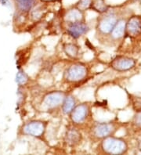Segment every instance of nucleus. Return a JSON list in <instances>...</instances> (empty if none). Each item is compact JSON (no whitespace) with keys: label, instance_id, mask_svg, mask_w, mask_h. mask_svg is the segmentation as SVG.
<instances>
[{"label":"nucleus","instance_id":"f257e3e1","mask_svg":"<svg viewBox=\"0 0 141 155\" xmlns=\"http://www.w3.org/2000/svg\"><path fill=\"white\" fill-rule=\"evenodd\" d=\"M100 147L103 152L113 155L122 154L128 150V145L124 140L113 136H108L103 139Z\"/></svg>","mask_w":141,"mask_h":155},{"label":"nucleus","instance_id":"f03ea898","mask_svg":"<svg viewBox=\"0 0 141 155\" xmlns=\"http://www.w3.org/2000/svg\"><path fill=\"white\" fill-rule=\"evenodd\" d=\"M101 17L97 23V31L102 35H108L111 32L118 20L117 15L114 13H107Z\"/></svg>","mask_w":141,"mask_h":155},{"label":"nucleus","instance_id":"7ed1b4c3","mask_svg":"<svg viewBox=\"0 0 141 155\" xmlns=\"http://www.w3.org/2000/svg\"><path fill=\"white\" fill-rule=\"evenodd\" d=\"M88 70L85 65L75 64L72 65L66 71V79L70 82H79L86 78Z\"/></svg>","mask_w":141,"mask_h":155},{"label":"nucleus","instance_id":"20e7f679","mask_svg":"<svg viewBox=\"0 0 141 155\" xmlns=\"http://www.w3.org/2000/svg\"><path fill=\"white\" fill-rule=\"evenodd\" d=\"M91 131L93 137L103 140L114 134L116 131V126L112 123H96Z\"/></svg>","mask_w":141,"mask_h":155},{"label":"nucleus","instance_id":"39448f33","mask_svg":"<svg viewBox=\"0 0 141 155\" xmlns=\"http://www.w3.org/2000/svg\"><path fill=\"white\" fill-rule=\"evenodd\" d=\"M46 123L42 121H32L23 126V133L28 136L40 137L45 133Z\"/></svg>","mask_w":141,"mask_h":155},{"label":"nucleus","instance_id":"423d86ee","mask_svg":"<svg viewBox=\"0 0 141 155\" xmlns=\"http://www.w3.org/2000/svg\"><path fill=\"white\" fill-rule=\"evenodd\" d=\"M136 61L127 57H117L111 63V67L117 71H126L135 67Z\"/></svg>","mask_w":141,"mask_h":155},{"label":"nucleus","instance_id":"0eeeda50","mask_svg":"<svg viewBox=\"0 0 141 155\" xmlns=\"http://www.w3.org/2000/svg\"><path fill=\"white\" fill-rule=\"evenodd\" d=\"M125 35L129 38H136L141 35V17L133 16L126 22Z\"/></svg>","mask_w":141,"mask_h":155},{"label":"nucleus","instance_id":"6e6552de","mask_svg":"<svg viewBox=\"0 0 141 155\" xmlns=\"http://www.w3.org/2000/svg\"><path fill=\"white\" fill-rule=\"evenodd\" d=\"M89 113V107L87 104H82L75 106L71 112V118L76 124H80L86 121Z\"/></svg>","mask_w":141,"mask_h":155},{"label":"nucleus","instance_id":"1a4fd4ad","mask_svg":"<svg viewBox=\"0 0 141 155\" xmlns=\"http://www.w3.org/2000/svg\"><path fill=\"white\" fill-rule=\"evenodd\" d=\"M66 96L63 92H52L44 97L43 103L47 107L56 108L63 104Z\"/></svg>","mask_w":141,"mask_h":155},{"label":"nucleus","instance_id":"9d476101","mask_svg":"<svg viewBox=\"0 0 141 155\" xmlns=\"http://www.w3.org/2000/svg\"><path fill=\"white\" fill-rule=\"evenodd\" d=\"M89 31V28L83 21L70 24L68 33L74 38H79L80 36L86 34Z\"/></svg>","mask_w":141,"mask_h":155},{"label":"nucleus","instance_id":"9b49d317","mask_svg":"<svg viewBox=\"0 0 141 155\" xmlns=\"http://www.w3.org/2000/svg\"><path fill=\"white\" fill-rule=\"evenodd\" d=\"M82 140V134L78 129H69L65 136H64V141L69 147H75L77 146Z\"/></svg>","mask_w":141,"mask_h":155},{"label":"nucleus","instance_id":"f8f14e48","mask_svg":"<svg viewBox=\"0 0 141 155\" xmlns=\"http://www.w3.org/2000/svg\"><path fill=\"white\" fill-rule=\"evenodd\" d=\"M126 21L123 19L119 20L117 21L116 25L114 27L111 32L110 33L111 38L115 40L122 38L125 35V32H126Z\"/></svg>","mask_w":141,"mask_h":155},{"label":"nucleus","instance_id":"ddd939ff","mask_svg":"<svg viewBox=\"0 0 141 155\" xmlns=\"http://www.w3.org/2000/svg\"><path fill=\"white\" fill-rule=\"evenodd\" d=\"M66 20L68 22H69L70 24H72V23L79 22V21H82L83 20V14L82 11L79 10L77 8H74L70 10L67 13L65 17Z\"/></svg>","mask_w":141,"mask_h":155},{"label":"nucleus","instance_id":"4468645a","mask_svg":"<svg viewBox=\"0 0 141 155\" xmlns=\"http://www.w3.org/2000/svg\"><path fill=\"white\" fill-rule=\"evenodd\" d=\"M19 10L22 12H29L35 6L36 0H14Z\"/></svg>","mask_w":141,"mask_h":155},{"label":"nucleus","instance_id":"2eb2a0df","mask_svg":"<svg viewBox=\"0 0 141 155\" xmlns=\"http://www.w3.org/2000/svg\"><path fill=\"white\" fill-rule=\"evenodd\" d=\"M75 100L72 96H68L63 102V112L66 114H69L75 107Z\"/></svg>","mask_w":141,"mask_h":155},{"label":"nucleus","instance_id":"dca6fc26","mask_svg":"<svg viewBox=\"0 0 141 155\" xmlns=\"http://www.w3.org/2000/svg\"><path fill=\"white\" fill-rule=\"evenodd\" d=\"M90 9L100 13H104L105 12L108 11V6L104 2L103 0H95V1H92Z\"/></svg>","mask_w":141,"mask_h":155},{"label":"nucleus","instance_id":"f3484780","mask_svg":"<svg viewBox=\"0 0 141 155\" xmlns=\"http://www.w3.org/2000/svg\"><path fill=\"white\" fill-rule=\"evenodd\" d=\"M64 51L71 58H75L79 54V47L75 44L68 43L64 45Z\"/></svg>","mask_w":141,"mask_h":155},{"label":"nucleus","instance_id":"a211bd4d","mask_svg":"<svg viewBox=\"0 0 141 155\" xmlns=\"http://www.w3.org/2000/svg\"><path fill=\"white\" fill-rule=\"evenodd\" d=\"M92 1L93 0H79V2L76 4V8L82 12L88 9H90Z\"/></svg>","mask_w":141,"mask_h":155},{"label":"nucleus","instance_id":"6ab92c4d","mask_svg":"<svg viewBox=\"0 0 141 155\" xmlns=\"http://www.w3.org/2000/svg\"><path fill=\"white\" fill-rule=\"evenodd\" d=\"M28 75L23 71H19L16 75V81L19 85H24L28 81Z\"/></svg>","mask_w":141,"mask_h":155},{"label":"nucleus","instance_id":"aec40b11","mask_svg":"<svg viewBox=\"0 0 141 155\" xmlns=\"http://www.w3.org/2000/svg\"><path fill=\"white\" fill-rule=\"evenodd\" d=\"M133 123L135 126L141 128V110H138L137 113L135 114L133 120Z\"/></svg>","mask_w":141,"mask_h":155},{"label":"nucleus","instance_id":"412c9836","mask_svg":"<svg viewBox=\"0 0 141 155\" xmlns=\"http://www.w3.org/2000/svg\"><path fill=\"white\" fill-rule=\"evenodd\" d=\"M41 1L44 2H55V1H57V0H41Z\"/></svg>","mask_w":141,"mask_h":155},{"label":"nucleus","instance_id":"4be33fe9","mask_svg":"<svg viewBox=\"0 0 141 155\" xmlns=\"http://www.w3.org/2000/svg\"><path fill=\"white\" fill-rule=\"evenodd\" d=\"M138 148H139V150L141 151V140H139V143H138Z\"/></svg>","mask_w":141,"mask_h":155},{"label":"nucleus","instance_id":"5701e85b","mask_svg":"<svg viewBox=\"0 0 141 155\" xmlns=\"http://www.w3.org/2000/svg\"><path fill=\"white\" fill-rule=\"evenodd\" d=\"M6 0H0V2H2V3H3V5H5V3H6Z\"/></svg>","mask_w":141,"mask_h":155},{"label":"nucleus","instance_id":"b1692460","mask_svg":"<svg viewBox=\"0 0 141 155\" xmlns=\"http://www.w3.org/2000/svg\"><path fill=\"white\" fill-rule=\"evenodd\" d=\"M136 1H141V0H136Z\"/></svg>","mask_w":141,"mask_h":155}]
</instances>
